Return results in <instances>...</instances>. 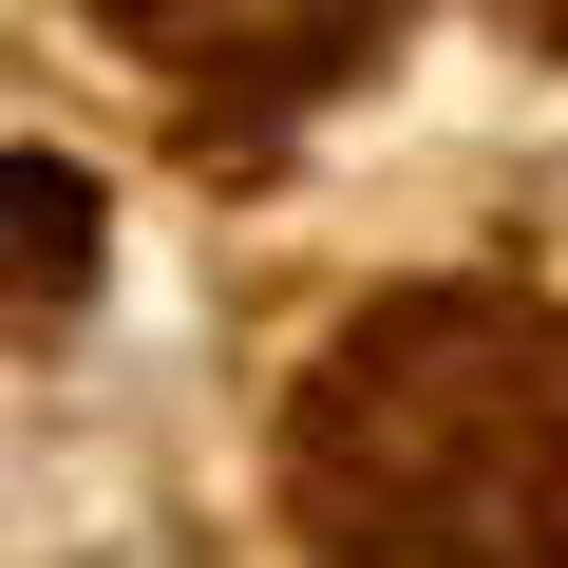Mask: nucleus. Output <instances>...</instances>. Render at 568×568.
<instances>
[{"label":"nucleus","instance_id":"1","mask_svg":"<svg viewBox=\"0 0 568 568\" xmlns=\"http://www.w3.org/2000/svg\"><path fill=\"white\" fill-rule=\"evenodd\" d=\"M284 511L323 568H568V323L493 284L361 304L284 417Z\"/></svg>","mask_w":568,"mask_h":568},{"label":"nucleus","instance_id":"2","mask_svg":"<svg viewBox=\"0 0 568 568\" xmlns=\"http://www.w3.org/2000/svg\"><path fill=\"white\" fill-rule=\"evenodd\" d=\"M361 20L379 0H114V39L152 58V77H190V95H304V77H342L361 58Z\"/></svg>","mask_w":568,"mask_h":568},{"label":"nucleus","instance_id":"3","mask_svg":"<svg viewBox=\"0 0 568 568\" xmlns=\"http://www.w3.org/2000/svg\"><path fill=\"white\" fill-rule=\"evenodd\" d=\"M0 284H95V190L58 171V152H0Z\"/></svg>","mask_w":568,"mask_h":568}]
</instances>
